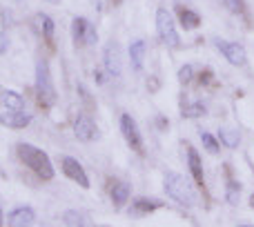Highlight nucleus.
<instances>
[{"label":"nucleus","instance_id":"nucleus-25","mask_svg":"<svg viewBox=\"0 0 254 227\" xmlns=\"http://www.w3.org/2000/svg\"><path fill=\"white\" fill-rule=\"evenodd\" d=\"M192 78H194V67L192 65H183L179 69V83L181 85H190L192 83Z\"/></svg>","mask_w":254,"mask_h":227},{"label":"nucleus","instance_id":"nucleus-11","mask_svg":"<svg viewBox=\"0 0 254 227\" xmlns=\"http://www.w3.org/2000/svg\"><path fill=\"white\" fill-rule=\"evenodd\" d=\"M34 221H36V214L29 205L16 207V210H11V214L7 216V223L11 227H29Z\"/></svg>","mask_w":254,"mask_h":227},{"label":"nucleus","instance_id":"nucleus-12","mask_svg":"<svg viewBox=\"0 0 254 227\" xmlns=\"http://www.w3.org/2000/svg\"><path fill=\"white\" fill-rule=\"evenodd\" d=\"M129 194H131V185L125 183V180H119V183L112 185L110 198L114 203V207H125V203L129 201Z\"/></svg>","mask_w":254,"mask_h":227},{"label":"nucleus","instance_id":"nucleus-26","mask_svg":"<svg viewBox=\"0 0 254 227\" xmlns=\"http://www.w3.org/2000/svg\"><path fill=\"white\" fill-rule=\"evenodd\" d=\"M223 2L234 16H243V13H246V2H243V0H223Z\"/></svg>","mask_w":254,"mask_h":227},{"label":"nucleus","instance_id":"nucleus-19","mask_svg":"<svg viewBox=\"0 0 254 227\" xmlns=\"http://www.w3.org/2000/svg\"><path fill=\"white\" fill-rule=\"evenodd\" d=\"M63 223L69 225V227H76V225H92V219L85 214H80V212L76 210H67L65 214H63Z\"/></svg>","mask_w":254,"mask_h":227},{"label":"nucleus","instance_id":"nucleus-6","mask_svg":"<svg viewBox=\"0 0 254 227\" xmlns=\"http://www.w3.org/2000/svg\"><path fill=\"white\" fill-rule=\"evenodd\" d=\"M103 65L105 71L114 78H119L123 74V52H121V45L116 40H110L105 45V52H103Z\"/></svg>","mask_w":254,"mask_h":227},{"label":"nucleus","instance_id":"nucleus-13","mask_svg":"<svg viewBox=\"0 0 254 227\" xmlns=\"http://www.w3.org/2000/svg\"><path fill=\"white\" fill-rule=\"evenodd\" d=\"M188 165H190V171H192L194 180H196L198 185H203V180H205V174H203V161H201V156H198V152L194 147H188Z\"/></svg>","mask_w":254,"mask_h":227},{"label":"nucleus","instance_id":"nucleus-15","mask_svg":"<svg viewBox=\"0 0 254 227\" xmlns=\"http://www.w3.org/2000/svg\"><path fill=\"white\" fill-rule=\"evenodd\" d=\"M129 60L134 71H140L145 65V40H134L129 45Z\"/></svg>","mask_w":254,"mask_h":227},{"label":"nucleus","instance_id":"nucleus-8","mask_svg":"<svg viewBox=\"0 0 254 227\" xmlns=\"http://www.w3.org/2000/svg\"><path fill=\"white\" fill-rule=\"evenodd\" d=\"M74 136L80 143H89V140L98 138V127H96V122L92 120V116L78 114V116L74 118Z\"/></svg>","mask_w":254,"mask_h":227},{"label":"nucleus","instance_id":"nucleus-10","mask_svg":"<svg viewBox=\"0 0 254 227\" xmlns=\"http://www.w3.org/2000/svg\"><path fill=\"white\" fill-rule=\"evenodd\" d=\"M31 114H25V112H4L0 114V122L9 129H25V127L31 125Z\"/></svg>","mask_w":254,"mask_h":227},{"label":"nucleus","instance_id":"nucleus-18","mask_svg":"<svg viewBox=\"0 0 254 227\" xmlns=\"http://www.w3.org/2000/svg\"><path fill=\"white\" fill-rule=\"evenodd\" d=\"M158 207H163L161 201H154V198H136L131 210L138 212V214H149V212L158 210Z\"/></svg>","mask_w":254,"mask_h":227},{"label":"nucleus","instance_id":"nucleus-17","mask_svg":"<svg viewBox=\"0 0 254 227\" xmlns=\"http://www.w3.org/2000/svg\"><path fill=\"white\" fill-rule=\"evenodd\" d=\"M176 11H179V20H181V25H183L185 29H196V27L201 25L198 13L192 11V9H185V7H179V4H176Z\"/></svg>","mask_w":254,"mask_h":227},{"label":"nucleus","instance_id":"nucleus-20","mask_svg":"<svg viewBox=\"0 0 254 227\" xmlns=\"http://www.w3.org/2000/svg\"><path fill=\"white\" fill-rule=\"evenodd\" d=\"M87 25H89L87 18H74L71 20V36H74V40L78 45H83L85 34H87Z\"/></svg>","mask_w":254,"mask_h":227},{"label":"nucleus","instance_id":"nucleus-3","mask_svg":"<svg viewBox=\"0 0 254 227\" xmlns=\"http://www.w3.org/2000/svg\"><path fill=\"white\" fill-rule=\"evenodd\" d=\"M36 98L43 107H52L56 103V87H54V78L47 60L36 62Z\"/></svg>","mask_w":254,"mask_h":227},{"label":"nucleus","instance_id":"nucleus-1","mask_svg":"<svg viewBox=\"0 0 254 227\" xmlns=\"http://www.w3.org/2000/svg\"><path fill=\"white\" fill-rule=\"evenodd\" d=\"M16 152H18V158H20L38 178H43V180L54 178V165H52V161H49L47 152H43L40 147H36V145H31V143H18Z\"/></svg>","mask_w":254,"mask_h":227},{"label":"nucleus","instance_id":"nucleus-21","mask_svg":"<svg viewBox=\"0 0 254 227\" xmlns=\"http://www.w3.org/2000/svg\"><path fill=\"white\" fill-rule=\"evenodd\" d=\"M225 201L230 205H239V201H241V183L228 180V185H225Z\"/></svg>","mask_w":254,"mask_h":227},{"label":"nucleus","instance_id":"nucleus-9","mask_svg":"<svg viewBox=\"0 0 254 227\" xmlns=\"http://www.w3.org/2000/svg\"><path fill=\"white\" fill-rule=\"evenodd\" d=\"M121 131H123L127 145H129L131 149H136V152H140V147H143V138H140L138 125H136V120L129 116V114H121Z\"/></svg>","mask_w":254,"mask_h":227},{"label":"nucleus","instance_id":"nucleus-16","mask_svg":"<svg viewBox=\"0 0 254 227\" xmlns=\"http://www.w3.org/2000/svg\"><path fill=\"white\" fill-rule=\"evenodd\" d=\"M219 140L225 145L228 149H237L241 145V134L234 127H221L219 129Z\"/></svg>","mask_w":254,"mask_h":227},{"label":"nucleus","instance_id":"nucleus-30","mask_svg":"<svg viewBox=\"0 0 254 227\" xmlns=\"http://www.w3.org/2000/svg\"><path fill=\"white\" fill-rule=\"evenodd\" d=\"M0 225H2V214H0Z\"/></svg>","mask_w":254,"mask_h":227},{"label":"nucleus","instance_id":"nucleus-4","mask_svg":"<svg viewBox=\"0 0 254 227\" xmlns=\"http://www.w3.org/2000/svg\"><path fill=\"white\" fill-rule=\"evenodd\" d=\"M156 31L163 45H167L170 49L181 47V36L176 31V22L165 7H158V11H156Z\"/></svg>","mask_w":254,"mask_h":227},{"label":"nucleus","instance_id":"nucleus-5","mask_svg":"<svg viewBox=\"0 0 254 227\" xmlns=\"http://www.w3.org/2000/svg\"><path fill=\"white\" fill-rule=\"evenodd\" d=\"M214 47L219 49L221 54L225 56V60L234 67H246L248 62V54L243 49V45L232 43V40H223V38H214Z\"/></svg>","mask_w":254,"mask_h":227},{"label":"nucleus","instance_id":"nucleus-22","mask_svg":"<svg viewBox=\"0 0 254 227\" xmlns=\"http://www.w3.org/2000/svg\"><path fill=\"white\" fill-rule=\"evenodd\" d=\"M181 114H183L185 118H198L205 114V105L203 103H183V107H181Z\"/></svg>","mask_w":254,"mask_h":227},{"label":"nucleus","instance_id":"nucleus-29","mask_svg":"<svg viewBox=\"0 0 254 227\" xmlns=\"http://www.w3.org/2000/svg\"><path fill=\"white\" fill-rule=\"evenodd\" d=\"M250 203H252V207H254V194H252V196H250Z\"/></svg>","mask_w":254,"mask_h":227},{"label":"nucleus","instance_id":"nucleus-28","mask_svg":"<svg viewBox=\"0 0 254 227\" xmlns=\"http://www.w3.org/2000/svg\"><path fill=\"white\" fill-rule=\"evenodd\" d=\"M45 2H49V4H61V0H45Z\"/></svg>","mask_w":254,"mask_h":227},{"label":"nucleus","instance_id":"nucleus-23","mask_svg":"<svg viewBox=\"0 0 254 227\" xmlns=\"http://www.w3.org/2000/svg\"><path fill=\"white\" fill-rule=\"evenodd\" d=\"M201 143H203V147H205L210 154H219V147H221L219 143H221V140L214 138L210 131H203V134H201Z\"/></svg>","mask_w":254,"mask_h":227},{"label":"nucleus","instance_id":"nucleus-7","mask_svg":"<svg viewBox=\"0 0 254 227\" xmlns=\"http://www.w3.org/2000/svg\"><path fill=\"white\" fill-rule=\"evenodd\" d=\"M61 167H63V174L67 176L69 180H74V183H78L83 189H89V176H87V171H85V167L80 165L76 158H71V156H63L61 158Z\"/></svg>","mask_w":254,"mask_h":227},{"label":"nucleus","instance_id":"nucleus-14","mask_svg":"<svg viewBox=\"0 0 254 227\" xmlns=\"http://www.w3.org/2000/svg\"><path fill=\"white\" fill-rule=\"evenodd\" d=\"M0 103H2V107L7 112H22L25 110V98H22L20 94L11 92V89L0 94Z\"/></svg>","mask_w":254,"mask_h":227},{"label":"nucleus","instance_id":"nucleus-24","mask_svg":"<svg viewBox=\"0 0 254 227\" xmlns=\"http://www.w3.org/2000/svg\"><path fill=\"white\" fill-rule=\"evenodd\" d=\"M40 27H43L45 38H54V31H56V25H54L52 18L45 16V13H40Z\"/></svg>","mask_w":254,"mask_h":227},{"label":"nucleus","instance_id":"nucleus-2","mask_svg":"<svg viewBox=\"0 0 254 227\" xmlns=\"http://www.w3.org/2000/svg\"><path fill=\"white\" fill-rule=\"evenodd\" d=\"M163 187H165L167 196H170L172 201H176L179 205L192 207L194 203H196V192H194V187L181 174H176V171H165V176H163Z\"/></svg>","mask_w":254,"mask_h":227},{"label":"nucleus","instance_id":"nucleus-27","mask_svg":"<svg viewBox=\"0 0 254 227\" xmlns=\"http://www.w3.org/2000/svg\"><path fill=\"white\" fill-rule=\"evenodd\" d=\"M7 49H9L7 34H4V31H0V56H2V54H7Z\"/></svg>","mask_w":254,"mask_h":227}]
</instances>
